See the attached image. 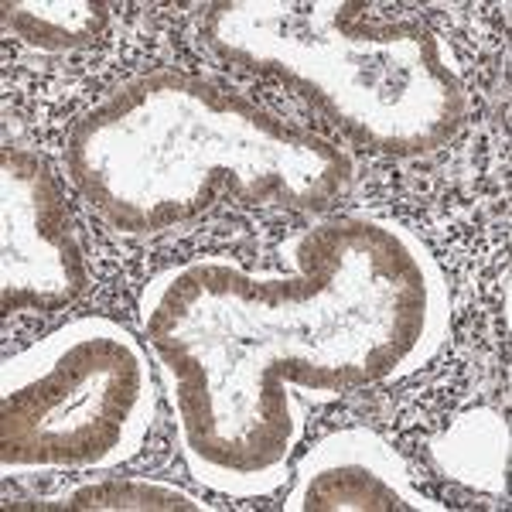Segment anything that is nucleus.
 Masks as SVG:
<instances>
[{
  "instance_id": "f257e3e1",
  "label": "nucleus",
  "mask_w": 512,
  "mask_h": 512,
  "mask_svg": "<svg viewBox=\"0 0 512 512\" xmlns=\"http://www.w3.org/2000/svg\"><path fill=\"white\" fill-rule=\"evenodd\" d=\"M434 461L454 482L502 492L509 468V427L492 410H475L454 420L441 441H434Z\"/></svg>"
},
{
  "instance_id": "7ed1b4c3",
  "label": "nucleus",
  "mask_w": 512,
  "mask_h": 512,
  "mask_svg": "<svg viewBox=\"0 0 512 512\" xmlns=\"http://www.w3.org/2000/svg\"><path fill=\"white\" fill-rule=\"evenodd\" d=\"M69 509H209L195 495L164 482H140V478H106V482L76 485L62 499Z\"/></svg>"
},
{
  "instance_id": "f03ea898",
  "label": "nucleus",
  "mask_w": 512,
  "mask_h": 512,
  "mask_svg": "<svg viewBox=\"0 0 512 512\" xmlns=\"http://www.w3.org/2000/svg\"><path fill=\"white\" fill-rule=\"evenodd\" d=\"M4 24L11 35L38 52H79L93 48L110 24V7L79 0V4H4Z\"/></svg>"
}]
</instances>
